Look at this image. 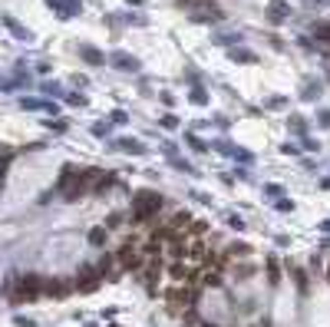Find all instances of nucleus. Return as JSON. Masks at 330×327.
I'll list each match as a JSON object with an SVG mask.
<instances>
[{
    "instance_id": "nucleus-1",
    "label": "nucleus",
    "mask_w": 330,
    "mask_h": 327,
    "mask_svg": "<svg viewBox=\"0 0 330 327\" xmlns=\"http://www.w3.org/2000/svg\"><path fill=\"white\" fill-rule=\"evenodd\" d=\"M158 208H162V195H155V192H139L132 199V218L135 222H149L152 215H158Z\"/></svg>"
},
{
    "instance_id": "nucleus-2",
    "label": "nucleus",
    "mask_w": 330,
    "mask_h": 327,
    "mask_svg": "<svg viewBox=\"0 0 330 327\" xmlns=\"http://www.w3.org/2000/svg\"><path fill=\"white\" fill-rule=\"evenodd\" d=\"M43 291V278L40 274H20L14 287V301H33V297Z\"/></svg>"
},
{
    "instance_id": "nucleus-3",
    "label": "nucleus",
    "mask_w": 330,
    "mask_h": 327,
    "mask_svg": "<svg viewBox=\"0 0 330 327\" xmlns=\"http://www.w3.org/2000/svg\"><path fill=\"white\" fill-rule=\"evenodd\" d=\"M119 268H126V271H135V268H142L145 264V248L139 245H122L119 248V255H116Z\"/></svg>"
},
{
    "instance_id": "nucleus-4",
    "label": "nucleus",
    "mask_w": 330,
    "mask_h": 327,
    "mask_svg": "<svg viewBox=\"0 0 330 327\" xmlns=\"http://www.w3.org/2000/svg\"><path fill=\"white\" fill-rule=\"evenodd\" d=\"M192 287H185V284H179V287H172V291H169V307H172V311H189L192 307Z\"/></svg>"
},
{
    "instance_id": "nucleus-5",
    "label": "nucleus",
    "mask_w": 330,
    "mask_h": 327,
    "mask_svg": "<svg viewBox=\"0 0 330 327\" xmlns=\"http://www.w3.org/2000/svg\"><path fill=\"white\" fill-rule=\"evenodd\" d=\"M99 281H102V274L96 271V268H79L73 287H76V291H96V287H99Z\"/></svg>"
},
{
    "instance_id": "nucleus-6",
    "label": "nucleus",
    "mask_w": 330,
    "mask_h": 327,
    "mask_svg": "<svg viewBox=\"0 0 330 327\" xmlns=\"http://www.w3.org/2000/svg\"><path fill=\"white\" fill-rule=\"evenodd\" d=\"M70 291H73V281H60V278L43 281V294H50V297H66Z\"/></svg>"
},
{
    "instance_id": "nucleus-7",
    "label": "nucleus",
    "mask_w": 330,
    "mask_h": 327,
    "mask_svg": "<svg viewBox=\"0 0 330 327\" xmlns=\"http://www.w3.org/2000/svg\"><path fill=\"white\" fill-rule=\"evenodd\" d=\"M79 53H83V60H89V63H96V66L102 63V53H99V50H93V47H83Z\"/></svg>"
},
{
    "instance_id": "nucleus-8",
    "label": "nucleus",
    "mask_w": 330,
    "mask_h": 327,
    "mask_svg": "<svg viewBox=\"0 0 330 327\" xmlns=\"http://www.w3.org/2000/svg\"><path fill=\"white\" fill-rule=\"evenodd\" d=\"M112 60H116V66H122V70H135V60H132V56H126V53H116Z\"/></svg>"
},
{
    "instance_id": "nucleus-9",
    "label": "nucleus",
    "mask_w": 330,
    "mask_h": 327,
    "mask_svg": "<svg viewBox=\"0 0 330 327\" xmlns=\"http://www.w3.org/2000/svg\"><path fill=\"white\" fill-rule=\"evenodd\" d=\"M89 245H106V228H93L89 232Z\"/></svg>"
},
{
    "instance_id": "nucleus-10",
    "label": "nucleus",
    "mask_w": 330,
    "mask_h": 327,
    "mask_svg": "<svg viewBox=\"0 0 330 327\" xmlns=\"http://www.w3.org/2000/svg\"><path fill=\"white\" fill-rule=\"evenodd\" d=\"M267 271H271V274H267V278H271V284H277V281H281V274H277V261H274V258H267Z\"/></svg>"
},
{
    "instance_id": "nucleus-11",
    "label": "nucleus",
    "mask_w": 330,
    "mask_h": 327,
    "mask_svg": "<svg viewBox=\"0 0 330 327\" xmlns=\"http://www.w3.org/2000/svg\"><path fill=\"white\" fill-rule=\"evenodd\" d=\"M7 27H10V30L17 33V40H30V30H24V27H17L14 20H7Z\"/></svg>"
},
{
    "instance_id": "nucleus-12",
    "label": "nucleus",
    "mask_w": 330,
    "mask_h": 327,
    "mask_svg": "<svg viewBox=\"0 0 330 327\" xmlns=\"http://www.w3.org/2000/svg\"><path fill=\"white\" fill-rule=\"evenodd\" d=\"M323 126H330V112H323Z\"/></svg>"
},
{
    "instance_id": "nucleus-13",
    "label": "nucleus",
    "mask_w": 330,
    "mask_h": 327,
    "mask_svg": "<svg viewBox=\"0 0 330 327\" xmlns=\"http://www.w3.org/2000/svg\"><path fill=\"white\" fill-rule=\"evenodd\" d=\"M132 4H142V0H132Z\"/></svg>"
}]
</instances>
